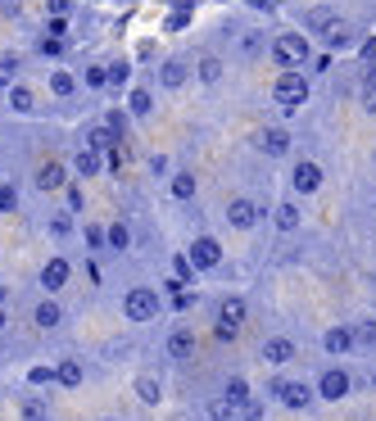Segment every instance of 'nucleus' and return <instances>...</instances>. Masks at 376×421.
Here are the masks:
<instances>
[{
    "instance_id": "1",
    "label": "nucleus",
    "mask_w": 376,
    "mask_h": 421,
    "mask_svg": "<svg viewBox=\"0 0 376 421\" xmlns=\"http://www.w3.org/2000/svg\"><path fill=\"white\" fill-rule=\"evenodd\" d=\"M268 54L277 59L281 73H286V68H300L304 59H309V36H304V32H281V36H272Z\"/></svg>"
},
{
    "instance_id": "2",
    "label": "nucleus",
    "mask_w": 376,
    "mask_h": 421,
    "mask_svg": "<svg viewBox=\"0 0 376 421\" xmlns=\"http://www.w3.org/2000/svg\"><path fill=\"white\" fill-rule=\"evenodd\" d=\"M272 100H277L281 109H300V105H309V77H304L300 68H286V73L272 82Z\"/></svg>"
},
{
    "instance_id": "3",
    "label": "nucleus",
    "mask_w": 376,
    "mask_h": 421,
    "mask_svg": "<svg viewBox=\"0 0 376 421\" xmlns=\"http://www.w3.org/2000/svg\"><path fill=\"white\" fill-rule=\"evenodd\" d=\"M123 313H127V322H154V317H159V290H150V285H136V290H127V299H123Z\"/></svg>"
},
{
    "instance_id": "4",
    "label": "nucleus",
    "mask_w": 376,
    "mask_h": 421,
    "mask_svg": "<svg viewBox=\"0 0 376 421\" xmlns=\"http://www.w3.org/2000/svg\"><path fill=\"white\" fill-rule=\"evenodd\" d=\"M240 322H245V299L231 294V299L218 303V335H222V340H231V335L240 331Z\"/></svg>"
},
{
    "instance_id": "5",
    "label": "nucleus",
    "mask_w": 376,
    "mask_h": 421,
    "mask_svg": "<svg viewBox=\"0 0 376 421\" xmlns=\"http://www.w3.org/2000/svg\"><path fill=\"white\" fill-rule=\"evenodd\" d=\"M186 259H191L195 272H209V268H218V263H222V245H218L213 236H200V240L191 245V254H186Z\"/></svg>"
},
{
    "instance_id": "6",
    "label": "nucleus",
    "mask_w": 376,
    "mask_h": 421,
    "mask_svg": "<svg viewBox=\"0 0 376 421\" xmlns=\"http://www.w3.org/2000/svg\"><path fill=\"white\" fill-rule=\"evenodd\" d=\"M272 394H277L286 408H295V412H304L313 403V385H304V380H277L272 385Z\"/></svg>"
},
{
    "instance_id": "7",
    "label": "nucleus",
    "mask_w": 376,
    "mask_h": 421,
    "mask_svg": "<svg viewBox=\"0 0 376 421\" xmlns=\"http://www.w3.org/2000/svg\"><path fill=\"white\" fill-rule=\"evenodd\" d=\"M268 45H272L268 32H258V28H240L231 50H236V59H258V54H268Z\"/></svg>"
},
{
    "instance_id": "8",
    "label": "nucleus",
    "mask_w": 376,
    "mask_h": 421,
    "mask_svg": "<svg viewBox=\"0 0 376 421\" xmlns=\"http://www.w3.org/2000/svg\"><path fill=\"white\" fill-rule=\"evenodd\" d=\"M317 394H322L326 403H340V399H349V371H340V367L322 371V376H317Z\"/></svg>"
},
{
    "instance_id": "9",
    "label": "nucleus",
    "mask_w": 376,
    "mask_h": 421,
    "mask_svg": "<svg viewBox=\"0 0 376 421\" xmlns=\"http://www.w3.org/2000/svg\"><path fill=\"white\" fill-rule=\"evenodd\" d=\"M254 145H258V154H268V159H281V154H291V131H286V127H263Z\"/></svg>"
},
{
    "instance_id": "10",
    "label": "nucleus",
    "mask_w": 376,
    "mask_h": 421,
    "mask_svg": "<svg viewBox=\"0 0 376 421\" xmlns=\"http://www.w3.org/2000/svg\"><path fill=\"white\" fill-rule=\"evenodd\" d=\"M258 217H263V208H258L254 199H240V195H236V199L227 204V222H231L236 231H249V227L258 222Z\"/></svg>"
},
{
    "instance_id": "11",
    "label": "nucleus",
    "mask_w": 376,
    "mask_h": 421,
    "mask_svg": "<svg viewBox=\"0 0 376 421\" xmlns=\"http://www.w3.org/2000/svg\"><path fill=\"white\" fill-rule=\"evenodd\" d=\"M322 349L331 358H344V354H354L358 340H354V326H331V331L322 335Z\"/></svg>"
},
{
    "instance_id": "12",
    "label": "nucleus",
    "mask_w": 376,
    "mask_h": 421,
    "mask_svg": "<svg viewBox=\"0 0 376 421\" xmlns=\"http://www.w3.org/2000/svg\"><path fill=\"white\" fill-rule=\"evenodd\" d=\"M291 186H295V191H300V195H313V191H317V186H322V168H317V163H309V159H304V163H295V173H291Z\"/></svg>"
},
{
    "instance_id": "13",
    "label": "nucleus",
    "mask_w": 376,
    "mask_h": 421,
    "mask_svg": "<svg viewBox=\"0 0 376 421\" xmlns=\"http://www.w3.org/2000/svg\"><path fill=\"white\" fill-rule=\"evenodd\" d=\"M295 358V340H286V335H272V340H263V363H272V367H286Z\"/></svg>"
},
{
    "instance_id": "14",
    "label": "nucleus",
    "mask_w": 376,
    "mask_h": 421,
    "mask_svg": "<svg viewBox=\"0 0 376 421\" xmlns=\"http://www.w3.org/2000/svg\"><path fill=\"white\" fill-rule=\"evenodd\" d=\"M186 82H191V68H186L182 59H163L159 64V87L177 91V87H186Z\"/></svg>"
},
{
    "instance_id": "15",
    "label": "nucleus",
    "mask_w": 376,
    "mask_h": 421,
    "mask_svg": "<svg viewBox=\"0 0 376 421\" xmlns=\"http://www.w3.org/2000/svg\"><path fill=\"white\" fill-rule=\"evenodd\" d=\"M64 182H68V173H64V163H41L36 168V191H64Z\"/></svg>"
},
{
    "instance_id": "16",
    "label": "nucleus",
    "mask_w": 376,
    "mask_h": 421,
    "mask_svg": "<svg viewBox=\"0 0 376 421\" xmlns=\"http://www.w3.org/2000/svg\"><path fill=\"white\" fill-rule=\"evenodd\" d=\"M335 23H340V14H335L331 5H317V10L304 14V28H309V32H331Z\"/></svg>"
},
{
    "instance_id": "17",
    "label": "nucleus",
    "mask_w": 376,
    "mask_h": 421,
    "mask_svg": "<svg viewBox=\"0 0 376 421\" xmlns=\"http://www.w3.org/2000/svg\"><path fill=\"white\" fill-rule=\"evenodd\" d=\"M41 285H45V290H64V285H68V263L64 259H50V263H45V268H41Z\"/></svg>"
},
{
    "instance_id": "18",
    "label": "nucleus",
    "mask_w": 376,
    "mask_h": 421,
    "mask_svg": "<svg viewBox=\"0 0 376 421\" xmlns=\"http://www.w3.org/2000/svg\"><path fill=\"white\" fill-rule=\"evenodd\" d=\"M272 222H277V231H286V236H291V231H300V204H291V199H286V204H277L272 208Z\"/></svg>"
},
{
    "instance_id": "19",
    "label": "nucleus",
    "mask_w": 376,
    "mask_h": 421,
    "mask_svg": "<svg viewBox=\"0 0 376 421\" xmlns=\"http://www.w3.org/2000/svg\"><path fill=\"white\" fill-rule=\"evenodd\" d=\"M73 168H77V177H100V168H105V159H100V150H91V145H82V150H77V159H73Z\"/></svg>"
},
{
    "instance_id": "20",
    "label": "nucleus",
    "mask_w": 376,
    "mask_h": 421,
    "mask_svg": "<svg viewBox=\"0 0 376 421\" xmlns=\"http://www.w3.org/2000/svg\"><path fill=\"white\" fill-rule=\"evenodd\" d=\"M168 354H172V358H191V354H195V331L177 326V331L168 335Z\"/></svg>"
},
{
    "instance_id": "21",
    "label": "nucleus",
    "mask_w": 376,
    "mask_h": 421,
    "mask_svg": "<svg viewBox=\"0 0 376 421\" xmlns=\"http://www.w3.org/2000/svg\"><path fill=\"white\" fill-rule=\"evenodd\" d=\"M132 389H136V399H140V403H150V408L163 399V385H159V376H150V371H145V376H136V385H132Z\"/></svg>"
},
{
    "instance_id": "22",
    "label": "nucleus",
    "mask_w": 376,
    "mask_h": 421,
    "mask_svg": "<svg viewBox=\"0 0 376 421\" xmlns=\"http://www.w3.org/2000/svg\"><path fill=\"white\" fill-rule=\"evenodd\" d=\"M82 363H77V358H64V363H59V367H54V380H59V385H68V389H77L82 385Z\"/></svg>"
},
{
    "instance_id": "23",
    "label": "nucleus",
    "mask_w": 376,
    "mask_h": 421,
    "mask_svg": "<svg viewBox=\"0 0 376 421\" xmlns=\"http://www.w3.org/2000/svg\"><path fill=\"white\" fill-rule=\"evenodd\" d=\"M32 322L41 326V331H54V326L64 322V313H59V303H54V299H45V303H36V313H32Z\"/></svg>"
},
{
    "instance_id": "24",
    "label": "nucleus",
    "mask_w": 376,
    "mask_h": 421,
    "mask_svg": "<svg viewBox=\"0 0 376 421\" xmlns=\"http://www.w3.org/2000/svg\"><path fill=\"white\" fill-rule=\"evenodd\" d=\"M19 417L23 421H50V408H45L41 394H28V399L19 403Z\"/></svg>"
},
{
    "instance_id": "25",
    "label": "nucleus",
    "mask_w": 376,
    "mask_h": 421,
    "mask_svg": "<svg viewBox=\"0 0 376 421\" xmlns=\"http://www.w3.org/2000/svg\"><path fill=\"white\" fill-rule=\"evenodd\" d=\"M222 68H227V64H222V59H218V54H205V59L195 64V77L213 87V82H222Z\"/></svg>"
},
{
    "instance_id": "26",
    "label": "nucleus",
    "mask_w": 376,
    "mask_h": 421,
    "mask_svg": "<svg viewBox=\"0 0 376 421\" xmlns=\"http://www.w3.org/2000/svg\"><path fill=\"white\" fill-rule=\"evenodd\" d=\"M168 191H172V199H195V173H172V182H168Z\"/></svg>"
},
{
    "instance_id": "27",
    "label": "nucleus",
    "mask_w": 376,
    "mask_h": 421,
    "mask_svg": "<svg viewBox=\"0 0 376 421\" xmlns=\"http://www.w3.org/2000/svg\"><path fill=\"white\" fill-rule=\"evenodd\" d=\"M227 403H231V408H245L249 403V385H245V376H231L227 380V394H222Z\"/></svg>"
},
{
    "instance_id": "28",
    "label": "nucleus",
    "mask_w": 376,
    "mask_h": 421,
    "mask_svg": "<svg viewBox=\"0 0 376 421\" xmlns=\"http://www.w3.org/2000/svg\"><path fill=\"white\" fill-rule=\"evenodd\" d=\"M10 109H14V114H32V91H28V87H23V82H14V87H10Z\"/></svg>"
},
{
    "instance_id": "29",
    "label": "nucleus",
    "mask_w": 376,
    "mask_h": 421,
    "mask_svg": "<svg viewBox=\"0 0 376 421\" xmlns=\"http://www.w3.org/2000/svg\"><path fill=\"white\" fill-rule=\"evenodd\" d=\"M86 145L105 154V150H114V145H118V136H114L109 127H91V131H86Z\"/></svg>"
},
{
    "instance_id": "30",
    "label": "nucleus",
    "mask_w": 376,
    "mask_h": 421,
    "mask_svg": "<svg viewBox=\"0 0 376 421\" xmlns=\"http://www.w3.org/2000/svg\"><path fill=\"white\" fill-rule=\"evenodd\" d=\"M150 109H154V96H150V91H145V87H136V91H132V100H127V114H136V118H145Z\"/></svg>"
},
{
    "instance_id": "31",
    "label": "nucleus",
    "mask_w": 376,
    "mask_h": 421,
    "mask_svg": "<svg viewBox=\"0 0 376 421\" xmlns=\"http://www.w3.org/2000/svg\"><path fill=\"white\" fill-rule=\"evenodd\" d=\"M354 340L363 349H376V317H363V322H354Z\"/></svg>"
},
{
    "instance_id": "32",
    "label": "nucleus",
    "mask_w": 376,
    "mask_h": 421,
    "mask_svg": "<svg viewBox=\"0 0 376 421\" xmlns=\"http://www.w3.org/2000/svg\"><path fill=\"white\" fill-rule=\"evenodd\" d=\"M127 245H132V227H127V222H114V227H109V249L123 254Z\"/></svg>"
},
{
    "instance_id": "33",
    "label": "nucleus",
    "mask_w": 376,
    "mask_h": 421,
    "mask_svg": "<svg viewBox=\"0 0 376 421\" xmlns=\"http://www.w3.org/2000/svg\"><path fill=\"white\" fill-rule=\"evenodd\" d=\"M326 45H331V50H349V45H354V32H349L344 23H335L331 32H326Z\"/></svg>"
},
{
    "instance_id": "34",
    "label": "nucleus",
    "mask_w": 376,
    "mask_h": 421,
    "mask_svg": "<svg viewBox=\"0 0 376 421\" xmlns=\"http://www.w3.org/2000/svg\"><path fill=\"white\" fill-rule=\"evenodd\" d=\"M86 249H109V227H100V222H86Z\"/></svg>"
},
{
    "instance_id": "35",
    "label": "nucleus",
    "mask_w": 376,
    "mask_h": 421,
    "mask_svg": "<svg viewBox=\"0 0 376 421\" xmlns=\"http://www.w3.org/2000/svg\"><path fill=\"white\" fill-rule=\"evenodd\" d=\"M19 199H23L19 186H14V182H0V213H14V208H19Z\"/></svg>"
},
{
    "instance_id": "36",
    "label": "nucleus",
    "mask_w": 376,
    "mask_h": 421,
    "mask_svg": "<svg viewBox=\"0 0 376 421\" xmlns=\"http://www.w3.org/2000/svg\"><path fill=\"white\" fill-rule=\"evenodd\" d=\"M105 73H109V87H127L132 82V64L123 59V64H105Z\"/></svg>"
},
{
    "instance_id": "37",
    "label": "nucleus",
    "mask_w": 376,
    "mask_h": 421,
    "mask_svg": "<svg viewBox=\"0 0 376 421\" xmlns=\"http://www.w3.org/2000/svg\"><path fill=\"white\" fill-rule=\"evenodd\" d=\"M73 87H77V82L64 73V68H54V73H50V91H54V96H73Z\"/></svg>"
},
{
    "instance_id": "38",
    "label": "nucleus",
    "mask_w": 376,
    "mask_h": 421,
    "mask_svg": "<svg viewBox=\"0 0 376 421\" xmlns=\"http://www.w3.org/2000/svg\"><path fill=\"white\" fill-rule=\"evenodd\" d=\"M105 127L114 131V136H118V140H123V136H127V114H123V109H109V118H105Z\"/></svg>"
},
{
    "instance_id": "39",
    "label": "nucleus",
    "mask_w": 376,
    "mask_h": 421,
    "mask_svg": "<svg viewBox=\"0 0 376 421\" xmlns=\"http://www.w3.org/2000/svg\"><path fill=\"white\" fill-rule=\"evenodd\" d=\"M14 77H19V59L5 54V59H0V87H14Z\"/></svg>"
},
{
    "instance_id": "40",
    "label": "nucleus",
    "mask_w": 376,
    "mask_h": 421,
    "mask_svg": "<svg viewBox=\"0 0 376 421\" xmlns=\"http://www.w3.org/2000/svg\"><path fill=\"white\" fill-rule=\"evenodd\" d=\"M68 231H73V217H68V213H54V217H50V236H54V240H64Z\"/></svg>"
},
{
    "instance_id": "41",
    "label": "nucleus",
    "mask_w": 376,
    "mask_h": 421,
    "mask_svg": "<svg viewBox=\"0 0 376 421\" xmlns=\"http://www.w3.org/2000/svg\"><path fill=\"white\" fill-rule=\"evenodd\" d=\"M209 417L213 421H236V408H231L227 399H218V403H209Z\"/></svg>"
},
{
    "instance_id": "42",
    "label": "nucleus",
    "mask_w": 376,
    "mask_h": 421,
    "mask_svg": "<svg viewBox=\"0 0 376 421\" xmlns=\"http://www.w3.org/2000/svg\"><path fill=\"white\" fill-rule=\"evenodd\" d=\"M36 50H41L45 59H54V54L64 50V41H59V36H41V41H36Z\"/></svg>"
},
{
    "instance_id": "43",
    "label": "nucleus",
    "mask_w": 376,
    "mask_h": 421,
    "mask_svg": "<svg viewBox=\"0 0 376 421\" xmlns=\"http://www.w3.org/2000/svg\"><path fill=\"white\" fill-rule=\"evenodd\" d=\"M86 87H91V91L109 87V73H105V68H86Z\"/></svg>"
},
{
    "instance_id": "44",
    "label": "nucleus",
    "mask_w": 376,
    "mask_h": 421,
    "mask_svg": "<svg viewBox=\"0 0 376 421\" xmlns=\"http://www.w3.org/2000/svg\"><path fill=\"white\" fill-rule=\"evenodd\" d=\"M68 5H73V0H45V14H50V19H64Z\"/></svg>"
},
{
    "instance_id": "45",
    "label": "nucleus",
    "mask_w": 376,
    "mask_h": 421,
    "mask_svg": "<svg viewBox=\"0 0 376 421\" xmlns=\"http://www.w3.org/2000/svg\"><path fill=\"white\" fill-rule=\"evenodd\" d=\"M240 412H245V421H258V417H263V403H254V399H249Z\"/></svg>"
},
{
    "instance_id": "46",
    "label": "nucleus",
    "mask_w": 376,
    "mask_h": 421,
    "mask_svg": "<svg viewBox=\"0 0 376 421\" xmlns=\"http://www.w3.org/2000/svg\"><path fill=\"white\" fill-rule=\"evenodd\" d=\"M50 376H54L50 367H32V376H28V380H32V385H45V380H50Z\"/></svg>"
},
{
    "instance_id": "47",
    "label": "nucleus",
    "mask_w": 376,
    "mask_h": 421,
    "mask_svg": "<svg viewBox=\"0 0 376 421\" xmlns=\"http://www.w3.org/2000/svg\"><path fill=\"white\" fill-rule=\"evenodd\" d=\"M363 109H367V114H376V91L372 87H363Z\"/></svg>"
},
{
    "instance_id": "48",
    "label": "nucleus",
    "mask_w": 376,
    "mask_h": 421,
    "mask_svg": "<svg viewBox=\"0 0 376 421\" xmlns=\"http://www.w3.org/2000/svg\"><path fill=\"white\" fill-rule=\"evenodd\" d=\"M64 32H68V23H64V19H50V36H59V41H64Z\"/></svg>"
},
{
    "instance_id": "49",
    "label": "nucleus",
    "mask_w": 376,
    "mask_h": 421,
    "mask_svg": "<svg viewBox=\"0 0 376 421\" xmlns=\"http://www.w3.org/2000/svg\"><path fill=\"white\" fill-rule=\"evenodd\" d=\"M363 87H372V91H376V59L367 64V73H363Z\"/></svg>"
},
{
    "instance_id": "50",
    "label": "nucleus",
    "mask_w": 376,
    "mask_h": 421,
    "mask_svg": "<svg viewBox=\"0 0 376 421\" xmlns=\"http://www.w3.org/2000/svg\"><path fill=\"white\" fill-rule=\"evenodd\" d=\"M249 5H254V10H277L281 0H249Z\"/></svg>"
},
{
    "instance_id": "51",
    "label": "nucleus",
    "mask_w": 376,
    "mask_h": 421,
    "mask_svg": "<svg viewBox=\"0 0 376 421\" xmlns=\"http://www.w3.org/2000/svg\"><path fill=\"white\" fill-rule=\"evenodd\" d=\"M5 299H10V285H0V308H5Z\"/></svg>"
},
{
    "instance_id": "52",
    "label": "nucleus",
    "mask_w": 376,
    "mask_h": 421,
    "mask_svg": "<svg viewBox=\"0 0 376 421\" xmlns=\"http://www.w3.org/2000/svg\"><path fill=\"white\" fill-rule=\"evenodd\" d=\"M5 326H10V317H5V308H0V335H5Z\"/></svg>"
},
{
    "instance_id": "53",
    "label": "nucleus",
    "mask_w": 376,
    "mask_h": 421,
    "mask_svg": "<svg viewBox=\"0 0 376 421\" xmlns=\"http://www.w3.org/2000/svg\"><path fill=\"white\" fill-rule=\"evenodd\" d=\"M372 385H376V380H372Z\"/></svg>"
}]
</instances>
